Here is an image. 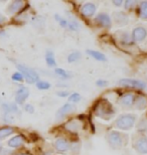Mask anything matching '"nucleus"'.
Returning <instances> with one entry per match:
<instances>
[{"mask_svg":"<svg viewBox=\"0 0 147 155\" xmlns=\"http://www.w3.org/2000/svg\"><path fill=\"white\" fill-rule=\"evenodd\" d=\"M95 115L104 120H110L112 117L114 116L115 111L113 109V106L111 105L110 102L107 100H100L94 109Z\"/></svg>","mask_w":147,"mask_h":155,"instance_id":"1","label":"nucleus"},{"mask_svg":"<svg viewBox=\"0 0 147 155\" xmlns=\"http://www.w3.org/2000/svg\"><path fill=\"white\" fill-rule=\"evenodd\" d=\"M136 97L134 94H131V93H127V94H124L119 100V103L120 105L124 107H131L133 106L134 103H135Z\"/></svg>","mask_w":147,"mask_h":155,"instance_id":"9","label":"nucleus"},{"mask_svg":"<svg viewBox=\"0 0 147 155\" xmlns=\"http://www.w3.org/2000/svg\"><path fill=\"white\" fill-rule=\"evenodd\" d=\"M134 106L137 110H144L147 108V99L143 96H139V97H136L135 103H134Z\"/></svg>","mask_w":147,"mask_h":155,"instance_id":"19","label":"nucleus"},{"mask_svg":"<svg viewBox=\"0 0 147 155\" xmlns=\"http://www.w3.org/2000/svg\"><path fill=\"white\" fill-rule=\"evenodd\" d=\"M96 85L98 87H105V86L108 85V82H107V81H105V80H98L96 82Z\"/></svg>","mask_w":147,"mask_h":155,"instance_id":"36","label":"nucleus"},{"mask_svg":"<svg viewBox=\"0 0 147 155\" xmlns=\"http://www.w3.org/2000/svg\"><path fill=\"white\" fill-rule=\"evenodd\" d=\"M122 2H123V1H113V4L116 5V6H121Z\"/></svg>","mask_w":147,"mask_h":155,"instance_id":"40","label":"nucleus"},{"mask_svg":"<svg viewBox=\"0 0 147 155\" xmlns=\"http://www.w3.org/2000/svg\"><path fill=\"white\" fill-rule=\"evenodd\" d=\"M55 149L59 152H67L70 150L71 144L68 143V141L65 138H58L55 142Z\"/></svg>","mask_w":147,"mask_h":155,"instance_id":"14","label":"nucleus"},{"mask_svg":"<svg viewBox=\"0 0 147 155\" xmlns=\"http://www.w3.org/2000/svg\"><path fill=\"white\" fill-rule=\"evenodd\" d=\"M81 95L78 94V93H73V94H71L68 96V101H70V103H78V102L81 101Z\"/></svg>","mask_w":147,"mask_h":155,"instance_id":"30","label":"nucleus"},{"mask_svg":"<svg viewBox=\"0 0 147 155\" xmlns=\"http://www.w3.org/2000/svg\"><path fill=\"white\" fill-rule=\"evenodd\" d=\"M81 127H82V123L78 120H72V121H68V123H65V128L70 132H73V133H76L78 131H80Z\"/></svg>","mask_w":147,"mask_h":155,"instance_id":"16","label":"nucleus"},{"mask_svg":"<svg viewBox=\"0 0 147 155\" xmlns=\"http://www.w3.org/2000/svg\"><path fill=\"white\" fill-rule=\"evenodd\" d=\"M45 63L49 68L57 67V61H55V54L52 51H48L45 54Z\"/></svg>","mask_w":147,"mask_h":155,"instance_id":"22","label":"nucleus"},{"mask_svg":"<svg viewBox=\"0 0 147 155\" xmlns=\"http://www.w3.org/2000/svg\"><path fill=\"white\" fill-rule=\"evenodd\" d=\"M68 28L71 30H74V31H77V30H79V28H80V24L78 23L77 20L71 19L68 21Z\"/></svg>","mask_w":147,"mask_h":155,"instance_id":"31","label":"nucleus"},{"mask_svg":"<svg viewBox=\"0 0 147 155\" xmlns=\"http://www.w3.org/2000/svg\"><path fill=\"white\" fill-rule=\"evenodd\" d=\"M15 120V117L11 113H4V121L7 123H13Z\"/></svg>","mask_w":147,"mask_h":155,"instance_id":"32","label":"nucleus"},{"mask_svg":"<svg viewBox=\"0 0 147 155\" xmlns=\"http://www.w3.org/2000/svg\"><path fill=\"white\" fill-rule=\"evenodd\" d=\"M12 154V151L10 149H6V148H3L2 151L0 152V155H10Z\"/></svg>","mask_w":147,"mask_h":155,"instance_id":"37","label":"nucleus"},{"mask_svg":"<svg viewBox=\"0 0 147 155\" xmlns=\"http://www.w3.org/2000/svg\"><path fill=\"white\" fill-rule=\"evenodd\" d=\"M132 38L134 41H142L143 39H145L147 36V30L142 26H138L136 28L133 29L132 32Z\"/></svg>","mask_w":147,"mask_h":155,"instance_id":"10","label":"nucleus"},{"mask_svg":"<svg viewBox=\"0 0 147 155\" xmlns=\"http://www.w3.org/2000/svg\"><path fill=\"white\" fill-rule=\"evenodd\" d=\"M118 35V39L119 41L121 43H123V45H131L134 40L132 38V35H129L127 31H119L117 32Z\"/></svg>","mask_w":147,"mask_h":155,"instance_id":"18","label":"nucleus"},{"mask_svg":"<svg viewBox=\"0 0 147 155\" xmlns=\"http://www.w3.org/2000/svg\"><path fill=\"white\" fill-rule=\"evenodd\" d=\"M6 20H7V19H6V17H5V16H3V15H2L1 13H0V24L4 23Z\"/></svg>","mask_w":147,"mask_h":155,"instance_id":"39","label":"nucleus"},{"mask_svg":"<svg viewBox=\"0 0 147 155\" xmlns=\"http://www.w3.org/2000/svg\"><path fill=\"white\" fill-rule=\"evenodd\" d=\"M55 18L58 21L59 25H61L62 27H64V28H67V27H68V21L67 19H65V18L61 17L58 14H55Z\"/></svg>","mask_w":147,"mask_h":155,"instance_id":"29","label":"nucleus"},{"mask_svg":"<svg viewBox=\"0 0 147 155\" xmlns=\"http://www.w3.org/2000/svg\"><path fill=\"white\" fill-rule=\"evenodd\" d=\"M96 5L94 3H85L81 7V13L85 17H92L96 12Z\"/></svg>","mask_w":147,"mask_h":155,"instance_id":"13","label":"nucleus"},{"mask_svg":"<svg viewBox=\"0 0 147 155\" xmlns=\"http://www.w3.org/2000/svg\"><path fill=\"white\" fill-rule=\"evenodd\" d=\"M113 19L117 25L124 26L128 23V16L123 11H116L113 13Z\"/></svg>","mask_w":147,"mask_h":155,"instance_id":"12","label":"nucleus"},{"mask_svg":"<svg viewBox=\"0 0 147 155\" xmlns=\"http://www.w3.org/2000/svg\"><path fill=\"white\" fill-rule=\"evenodd\" d=\"M17 155H30V154H27V153H20V154H17Z\"/></svg>","mask_w":147,"mask_h":155,"instance_id":"41","label":"nucleus"},{"mask_svg":"<svg viewBox=\"0 0 147 155\" xmlns=\"http://www.w3.org/2000/svg\"><path fill=\"white\" fill-rule=\"evenodd\" d=\"M119 85L126 88L144 90L146 88V84L143 81L136 80V79H121L119 81Z\"/></svg>","mask_w":147,"mask_h":155,"instance_id":"5","label":"nucleus"},{"mask_svg":"<svg viewBox=\"0 0 147 155\" xmlns=\"http://www.w3.org/2000/svg\"><path fill=\"white\" fill-rule=\"evenodd\" d=\"M87 54L89 55H91L93 58H95L96 61H106L107 58H106V55L102 52H100L98 51H93V49H88L87 51Z\"/></svg>","mask_w":147,"mask_h":155,"instance_id":"20","label":"nucleus"},{"mask_svg":"<svg viewBox=\"0 0 147 155\" xmlns=\"http://www.w3.org/2000/svg\"><path fill=\"white\" fill-rule=\"evenodd\" d=\"M11 79L13 80V81H17V82H21V81H23V76H22V74H21L20 72H16V73H14L13 75H12L11 77Z\"/></svg>","mask_w":147,"mask_h":155,"instance_id":"33","label":"nucleus"},{"mask_svg":"<svg viewBox=\"0 0 147 155\" xmlns=\"http://www.w3.org/2000/svg\"><path fill=\"white\" fill-rule=\"evenodd\" d=\"M24 110L26 111L27 113H29V114H31V113H33L34 112V108H33V106L32 105H30V104H26V105H24Z\"/></svg>","mask_w":147,"mask_h":155,"instance_id":"34","label":"nucleus"},{"mask_svg":"<svg viewBox=\"0 0 147 155\" xmlns=\"http://www.w3.org/2000/svg\"><path fill=\"white\" fill-rule=\"evenodd\" d=\"M106 138H107L109 145L113 149H121L128 142V136L119 131H110L106 136Z\"/></svg>","mask_w":147,"mask_h":155,"instance_id":"2","label":"nucleus"},{"mask_svg":"<svg viewBox=\"0 0 147 155\" xmlns=\"http://www.w3.org/2000/svg\"><path fill=\"white\" fill-rule=\"evenodd\" d=\"M24 5H25V3L23 1H13L11 2L10 4L8 5L7 7V11L9 14H14V13H17V12H19L21 9L24 7Z\"/></svg>","mask_w":147,"mask_h":155,"instance_id":"15","label":"nucleus"},{"mask_svg":"<svg viewBox=\"0 0 147 155\" xmlns=\"http://www.w3.org/2000/svg\"><path fill=\"white\" fill-rule=\"evenodd\" d=\"M58 96H59V97H67V96H70V94L67 91H58Z\"/></svg>","mask_w":147,"mask_h":155,"instance_id":"38","label":"nucleus"},{"mask_svg":"<svg viewBox=\"0 0 147 155\" xmlns=\"http://www.w3.org/2000/svg\"><path fill=\"white\" fill-rule=\"evenodd\" d=\"M13 133H14V128H12V127L7 126V127L0 128V140L8 137V136H10L11 134H13Z\"/></svg>","mask_w":147,"mask_h":155,"instance_id":"23","label":"nucleus"},{"mask_svg":"<svg viewBox=\"0 0 147 155\" xmlns=\"http://www.w3.org/2000/svg\"><path fill=\"white\" fill-rule=\"evenodd\" d=\"M139 16L143 20H147V1H143L140 4Z\"/></svg>","mask_w":147,"mask_h":155,"instance_id":"25","label":"nucleus"},{"mask_svg":"<svg viewBox=\"0 0 147 155\" xmlns=\"http://www.w3.org/2000/svg\"><path fill=\"white\" fill-rule=\"evenodd\" d=\"M136 116L134 114H123V115L119 116L116 119L115 126L120 130L127 131V130H130L134 126Z\"/></svg>","mask_w":147,"mask_h":155,"instance_id":"3","label":"nucleus"},{"mask_svg":"<svg viewBox=\"0 0 147 155\" xmlns=\"http://www.w3.org/2000/svg\"><path fill=\"white\" fill-rule=\"evenodd\" d=\"M75 106L73 104H71V103H67V104H65L64 106H62L58 110V112H57V115H55V117H57V119L58 120H62V119H64V118L65 116H68V114H71V113H73L74 111H75Z\"/></svg>","mask_w":147,"mask_h":155,"instance_id":"7","label":"nucleus"},{"mask_svg":"<svg viewBox=\"0 0 147 155\" xmlns=\"http://www.w3.org/2000/svg\"><path fill=\"white\" fill-rule=\"evenodd\" d=\"M55 75H57L58 77H59L61 79H64V80H67V79H70V78H72V74L71 73L67 72L65 70L59 69V68H55Z\"/></svg>","mask_w":147,"mask_h":155,"instance_id":"24","label":"nucleus"},{"mask_svg":"<svg viewBox=\"0 0 147 155\" xmlns=\"http://www.w3.org/2000/svg\"><path fill=\"white\" fill-rule=\"evenodd\" d=\"M2 149H3V147L1 146V145H0V152H1V151H2Z\"/></svg>","mask_w":147,"mask_h":155,"instance_id":"42","label":"nucleus"},{"mask_svg":"<svg viewBox=\"0 0 147 155\" xmlns=\"http://www.w3.org/2000/svg\"><path fill=\"white\" fill-rule=\"evenodd\" d=\"M29 96V90L25 87H21L15 93V102L17 104H23L24 101L28 98Z\"/></svg>","mask_w":147,"mask_h":155,"instance_id":"8","label":"nucleus"},{"mask_svg":"<svg viewBox=\"0 0 147 155\" xmlns=\"http://www.w3.org/2000/svg\"><path fill=\"white\" fill-rule=\"evenodd\" d=\"M133 147L140 154H147V137L144 135H139L135 137L133 141Z\"/></svg>","mask_w":147,"mask_h":155,"instance_id":"6","label":"nucleus"},{"mask_svg":"<svg viewBox=\"0 0 147 155\" xmlns=\"http://www.w3.org/2000/svg\"><path fill=\"white\" fill-rule=\"evenodd\" d=\"M70 149L72 151V153L75 154V155H77L78 153L80 152V150H81V143H80V142H74V143L71 144Z\"/></svg>","mask_w":147,"mask_h":155,"instance_id":"28","label":"nucleus"},{"mask_svg":"<svg viewBox=\"0 0 147 155\" xmlns=\"http://www.w3.org/2000/svg\"><path fill=\"white\" fill-rule=\"evenodd\" d=\"M36 88L40 90V91H45V90H48L51 88V84L48 82H45V81H38L36 83Z\"/></svg>","mask_w":147,"mask_h":155,"instance_id":"27","label":"nucleus"},{"mask_svg":"<svg viewBox=\"0 0 147 155\" xmlns=\"http://www.w3.org/2000/svg\"><path fill=\"white\" fill-rule=\"evenodd\" d=\"M17 69L21 74H22L23 79L28 84H33V83L36 84L39 81L38 74H37L34 70L31 69V68L23 66V64H17Z\"/></svg>","mask_w":147,"mask_h":155,"instance_id":"4","label":"nucleus"},{"mask_svg":"<svg viewBox=\"0 0 147 155\" xmlns=\"http://www.w3.org/2000/svg\"><path fill=\"white\" fill-rule=\"evenodd\" d=\"M23 142H24V137L22 135H15L14 137H12L8 141V146L15 149V148L20 147L23 144Z\"/></svg>","mask_w":147,"mask_h":155,"instance_id":"17","label":"nucleus"},{"mask_svg":"<svg viewBox=\"0 0 147 155\" xmlns=\"http://www.w3.org/2000/svg\"><path fill=\"white\" fill-rule=\"evenodd\" d=\"M95 22L103 27H110L111 26V18L107 13H99L95 17Z\"/></svg>","mask_w":147,"mask_h":155,"instance_id":"11","label":"nucleus"},{"mask_svg":"<svg viewBox=\"0 0 147 155\" xmlns=\"http://www.w3.org/2000/svg\"><path fill=\"white\" fill-rule=\"evenodd\" d=\"M134 4H135V1H125L124 3V6H125V9H130L132 8Z\"/></svg>","mask_w":147,"mask_h":155,"instance_id":"35","label":"nucleus"},{"mask_svg":"<svg viewBox=\"0 0 147 155\" xmlns=\"http://www.w3.org/2000/svg\"><path fill=\"white\" fill-rule=\"evenodd\" d=\"M81 57H82L81 52L73 51V52H71V54L68 55V63H76V61H78L80 60Z\"/></svg>","mask_w":147,"mask_h":155,"instance_id":"26","label":"nucleus"},{"mask_svg":"<svg viewBox=\"0 0 147 155\" xmlns=\"http://www.w3.org/2000/svg\"><path fill=\"white\" fill-rule=\"evenodd\" d=\"M2 110L4 111V113H11V114L19 113V110H18L17 106L14 103L2 104Z\"/></svg>","mask_w":147,"mask_h":155,"instance_id":"21","label":"nucleus"}]
</instances>
